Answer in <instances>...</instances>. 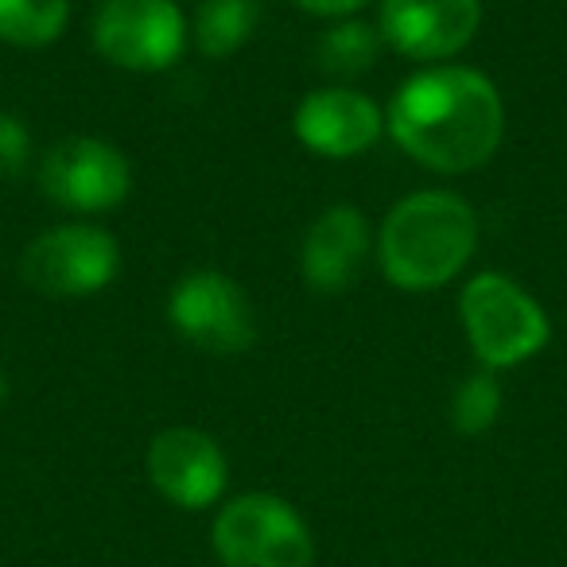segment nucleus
<instances>
[{
	"mask_svg": "<svg viewBox=\"0 0 567 567\" xmlns=\"http://www.w3.org/2000/svg\"><path fill=\"white\" fill-rule=\"evenodd\" d=\"M385 128L416 164L432 172H474L502 148V90L474 66L440 63L401 82L389 102Z\"/></svg>",
	"mask_w": 567,
	"mask_h": 567,
	"instance_id": "f257e3e1",
	"label": "nucleus"
},
{
	"mask_svg": "<svg viewBox=\"0 0 567 567\" xmlns=\"http://www.w3.org/2000/svg\"><path fill=\"white\" fill-rule=\"evenodd\" d=\"M478 249V218L463 195L416 190L381 221V272L404 292H432L451 284Z\"/></svg>",
	"mask_w": 567,
	"mask_h": 567,
	"instance_id": "f03ea898",
	"label": "nucleus"
},
{
	"mask_svg": "<svg viewBox=\"0 0 567 567\" xmlns=\"http://www.w3.org/2000/svg\"><path fill=\"white\" fill-rule=\"evenodd\" d=\"M458 323L474 358L489 373L528 362L551 339L548 311L540 308V300L502 272H478L463 284Z\"/></svg>",
	"mask_w": 567,
	"mask_h": 567,
	"instance_id": "7ed1b4c3",
	"label": "nucleus"
},
{
	"mask_svg": "<svg viewBox=\"0 0 567 567\" xmlns=\"http://www.w3.org/2000/svg\"><path fill=\"white\" fill-rule=\"evenodd\" d=\"M221 567H311L316 536L308 520L276 494H241L221 505L210 528Z\"/></svg>",
	"mask_w": 567,
	"mask_h": 567,
	"instance_id": "20e7f679",
	"label": "nucleus"
},
{
	"mask_svg": "<svg viewBox=\"0 0 567 567\" xmlns=\"http://www.w3.org/2000/svg\"><path fill=\"white\" fill-rule=\"evenodd\" d=\"M121 272V245L94 221H66L40 234L20 257L28 288L55 300H79L110 288Z\"/></svg>",
	"mask_w": 567,
	"mask_h": 567,
	"instance_id": "39448f33",
	"label": "nucleus"
},
{
	"mask_svg": "<svg viewBox=\"0 0 567 567\" xmlns=\"http://www.w3.org/2000/svg\"><path fill=\"white\" fill-rule=\"evenodd\" d=\"M90 35L105 63L156 74L183 59L190 28L175 0H102Z\"/></svg>",
	"mask_w": 567,
	"mask_h": 567,
	"instance_id": "423d86ee",
	"label": "nucleus"
},
{
	"mask_svg": "<svg viewBox=\"0 0 567 567\" xmlns=\"http://www.w3.org/2000/svg\"><path fill=\"white\" fill-rule=\"evenodd\" d=\"M167 319L206 354H245L257 342V316L245 288L214 268H195L175 284Z\"/></svg>",
	"mask_w": 567,
	"mask_h": 567,
	"instance_id": "0eeeda50",
	"label": "nucleus"
},
{
	"mask_svg": "<svg viewBox=\"0 0 567 567\" xmlns=\"http://www.w3.org/2000/svg\"><path fill=\"white\" fill-rule=\"evenodd\" d=\"M40 187L63 210L97 214L125 203L133 190V167L117 144L97 136H71L43 152Z\"/></svg>",
	"mask_w": 567,
	"mask_h": 567,
	"instance_id": "6e6552de",
	"label": "nucleus"
},
{
	"mask_svg": "<svg viewBox=\"0 0 567 567\" xmlns=\"http://www.w3.org/2000/svg\"><path fill=\"white\" fill-rule=\"evenodd\" d=\"M482 0H381L378 32L396 55L443 63L478 35Z\"/></svg>",
	"mask_w": 567,
	"mask_h": 567,
	"instance_id": "1a4fd4ad",
	"label": "nucleus"
},
{
	"mask_svg": "<svg viewBox=\"0 0 567 567\" xmlns=\"http://www.w3.org/2000/svg\"><path fill=\"white\" fill-rule=\"evenodd\" d=\"M148 482L159 497L179 509H206L221 497L229 482L226 451L198 427H164L148 443Z\"/></svg>",
	"mask_w": 567,
	"mask_h": 567,
	"instance_id": "9d476101",
	"label": "nucleus"
},
{
	"mask_svg": "<svg viewBox=\"0 0 567 567\" xmlns=\"http://www.w3.org/2000/svg\"><path fill=\"white\" fill-rule=\"evenodd\" d=\"M296 136L308 152L327 159L365 156L385 133V113L373 97L350 86L316 90L296 110Z\"/></svg>",
	"mask_w": 567,
	"mask_h": 567,
	"instance_id": "9b49d317",
	"label": "nucleus"
},
{
	"mask_svg": "<svg viewBox=\"0 0 567 567\" xmlns=\"http://www.w3.org/2000/svg\"><path fill=\"white\" fill-rule=\"evenodd\" d=\"M370 260V221L358 206L339 203L311 221L300 249L303 284L316 292L339 296L354 288Z\"/></svg>",
	"mask_w": 567,
	"mask_h": 567,
	"instance_id": "f8f14e48",
	"label": "nucleus"
},
{
	"mask_svg": "<svg viewBox=\"0 0 567 567\" xmlns=\"http://www.w3.org/2000/svg\"><path fill=\"white\" fill-rule=\"evenodd\" d=\"M260 0H203L195 12V48L206 59H229L257 35Z\"/></svg>",
	"mask_w": 567,
	"mask_h": 567,
	"instance_id": "ddd939ff",
	"label": "nucleus"
},
{
	"mask_svg": "<svg viewBox=\"0 0 567 567\" xmlns=\"http://www.w3.org/2000/svg\"><path fill=\"white\" fill-rule=\"evenodd\" d=\"M71 20V0H0V40L12 48H48Z\"/></svg>",
	"mask_w": 567,
	"mask_h": 567,
	"instance_id": "4468645a",
	"label": "nucleus"
},
{
	"mask_svg": "<svg viewBox=\"0 0 567 567\" xmlns=\"http://www.w3.org/2000/svg\"><path fill=\"white\" fill-rule=\"evenodd\" d=\"M381 32L373 24H362V20H342V24L327 28L316 43L319 66L327 74H339V79H354V74L370 71L373 59L381 51Z\"/></svg>",
	"mask_w": 567,
	"mask_h": 567,
	"instance_id": "2eb2a0df",
	"label": "nucleus"
},
{
	"mask_svg": "<svg viewBox=\"0 0 567 567\" xmlns=\"http://www.w3.org/2000/svg\"><path fill=\"white\" fill-rule=\"evenodd\" d=\"M502 416V385L489 370L471 373L451 396V424L458 435H482Z\"/></svg>",
	"mask_w": 567,
	"mask_h": 567,
	"instance_id": "dca6fc26",
	"label": "nucleus"
},
{
	"mask_svg": "<svg viewBox=\"0 0 567 567\" xmlns=\"http://www.w3.org/2000/svg\"><path fill=\"white\" fill-rule=\"evenodd\" d=\"M32 164V133L17 113H0V179H20Z\"/></svg>",
	"mask_w": 567,
	"mask_h": 567,
	"instance_id": "f3484780",
	"label": "nucleus"
},
{
	"mask_svg": "<svg viewBox=\"0 0 567 567\" xmlns=\"http://www.w3.org/2000/svg\"><path fill=\"white\" fill-rule=\"evenodd\" d=\"M303 12L311 17H327V20H339V17H354L358 9H365L370 0H296Z\"/></svg>",
	"mask_w": 567,
	"mask_h": 567,
	"instance_id": "a211bd4d",
	"label": "nucleus"
},
{
	"mask_svg": "<svg viewBox=\"0 0 567 567\" xmlns=\"http://www.w3.org/2000/svg\"><path fill=\"white\" fill-rule=\"evenodd\" d=\"M4 401H9V378L0 373V409H4Z\"/></svg>",
	"mask_w": 567,
	"mask_h": 567,
	"instance_id": "6ab92c4d",
	"label": "nucleus"
}]
</instances>
